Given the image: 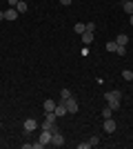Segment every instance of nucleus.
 Instances as JSON below:
<instances>
[{
    "mask_svg": "<svg viewBox=\"0 0 133 149\" xmlns=\"http://www.w3.org/2000/svg\"><path fill=\"white\" fill-rule=\"evenodd\" d=\"M16 9H18V13H25L27 9H29V5H27V0H18V5H16Z\"/></svg>",
    "mask_w": 133,
    "mask_h": 149,
    "instance_id": "11",
    "label": "nucleus"
},
{
    "mask_svg": "<svg viewBox=\"0 0 133 149\" xmlns=\"http://www.w3.org/2000/svg\"><path fill=\"white\" fill-rule=\"evenodd\" d=\"M115 49H118V42H115V40L107 42V51H115Z\"/></svg>",
    "mask_w": 133,
    "mask_h": 149,
    "instance_id": "19",
    "label": "nucleus"
},
{
    "mask_svg": "<svg viewBox=\"0 0 133 149\" xmlns=\"http://www.w3.org/2000/svg\"><path fill=\"white\" fill-rule=\"evenodd\" d=\"M111 113H113V109H111V107H104V109H102V120L111 118Z\"/></svg>",
    "mask_w": 133,
    "mask_h": 149,
    "instance_id": "16",
    "label": "nucleus"
},
{
    "mask_svg": "<svg viewBox=\"0 0 133 149\" xmlns=\"http://www.w3.org/2000/svg\"><path fill=\"white\" fill-rule=\"evenodd\" d=\"M131 82H133V80H131Z\"/></svg>",
    "mask_w": 133,
    "mask_h": 149,
    "instance_id": "28",
    "label": "nucleus"
},
{
    "mask_svg": "<svg viewBox=\"0 0 133 149\" xmlns=\"http://www.w3.org/2000/svg\"><path fill=\"white\" fill-rule=\"evenodd\" d=\"M53 113H56L58 118H62V116H67V113H69V111H67V102L62 100L60 105H56V111H53Z\"/></svg>",
    "mask_w": 133,
    "mask_h": 149,
    "instance_id": "5",
    "label": "nucleus"
},
{
    "mask_svg": "<svg viewBox=\"0 0 133 149\" xmlns=\"http://www.w3.org/2000/svg\"><path fill=\"white\" fill-rule=\"evenodd\" d=\"M73 31H76V33H80V36H82L84 31H87V25H84V22H76V25H73Z\"/></svg>",
    "mask_w": 133,
    "mask_h": 149,
    "instance_id": "12",
    "label": "nucleus"
},
{
    "mask_svg": "<svg viewBox=\"0 0 133 149\" xmlns=\"http://www.w3.org/2000/svg\"><path fill=\"white\" fill-rule=\"evenodd\" d=\"M51 145H53V147H62L64 145V136L60 131H53V134H51Z\"/></svg>",
    "mask_w": 133,
    "mask_h": 149,
    "instance_id": "2",
    "label": "nucleus"
},
{
    "mask_svg": "<svg viewBox=\"0 0 133 149\" xmlns=\"http://www.w3.org/2000/svg\"><path fill=\"white\" fill-rule=\"evenodd\" d=\"M89 147H91L89 143H80V145H78V149H89Z\"/></svg>",
    "mask_w": 133,
    "mask_h": 149,
    "instance_id": "22",
    "label": "nucleus"
},
{
    "mask_svg": "<svg viewBox=\"0 0 133 149\" xmlns=\"http://www.w3.org/2000/svg\"><path fill=\"white\" fill-rule=\"evenodd\" d=\"M18 16H20V13H18V9H16V7H9V9L5 11V20H16Z\"/></svg>",
    "mask_w": 133,
    "mask_h": 149,
    "instance_id": "8",
    "label": "nucleus"
},
{
    "mask_svg": "<svg viewBox=\"0 0 133 149\" xmlns=\"http://www.w3.org/2000/svg\"><path fill=\"white\" fill-rule=\"evenodd\" d=\"M115 42H118V45H124V47H127V42H129V36H124V33H120V36L115 38Z\"/></svg>",
    "mask_w": 133,
    "mask_h": 149,
    "instance_id": "14",
    "label": "nucleus"
},
{
    "mask_svg": "<svg viewBox=\"0 0 133 149\" xmlns=\"http://www.w3.org/2000/svg\"><path fill=\"white\" fill-rule=\"evenodd\" d=\"M60 96H62V100H69L73 93H71V89H60Z\"/></svg>",
    "mask_w": 133,
    "mask_h": 149,
    "instance_id": "15",
    "label": "nucleus"
},
{
    "mask_svg": "<svg viewBox=\"0 0 133 149\" xmlns=\"http://www.w3.org/2000/svg\"><path fill=\"white\" fill-rule=\"evenodd\" d=\"M104 98H107L109 107H111L113 111H118V109H120V100H122V91H120V89H113V91H107V93H104Z\"/></svg>",
    "mask_w": 133,
    "mask_h": 149,
    "instance_id": "1",
    "label": "nucleus"
},
{
    "mask_svg": "<svg viewBox=\"0 0 133 149\" xmlns=\"http://www.w3.org/2000/svg\"><path fill=\"white\" fill-rule=\"evenodd\" d=\"M7 2H9V7H16V5H18V0H7Z\"/></svg>",
    "mask_w": 133,
    "mask_h": 149,
    "instance_id": "23",
    "label": "nucleus"
},
{
    "mask_svg": "<svg viewBox=\"0 0 133 149\" xmlns=\"http://www.w3.org/2000/svg\"><path fill=\"white\" fill-rule=\"evenodd\" d=\"M87 31H91V33L95 31V25H93V22H87Z\"/></svg>",
    "mask_w": 133,
    "mask_h": 149,
    "instance_id": "21",
    "label": "nucleus"
},
{
    "mask_svg": "<svg viewBox=\"0 0 133 149\" xmlns=\"http://www.w3.org/2000/svg\"><path fill=\"white\" fill-rule=\"evenodd\" d=\"M115 54H120V56H127V47H124V45H118Z\"/></svg>",
    "mask_w": 133,
    "mask_h": 149,
    "instance_id": "20",
    "label": "nucleus"
},
{
    "mask_svg": "<svg viewBox=\"0 0 133 149\" xmlns=\"http://www.w3.org/2000/svg\"><path fill=\"white\" fill-rule=\"evenodd\" d=\"M38 140L44 145V147H47V145H51V131L42 129V131H40V138H38Z\"/></svg>",
    "mask_w": 133,
    "mask_h": 149,
    "instance_id": "7",
    "label": "nucleus"
},
{
    "mask_svg": "<svg viewBox=\"0 0 133 149\" xmlns=\"http://www.w3.org/2000/svg\"><path fill=\"white\" fill-rule=\"evenodd\" d=\"M102 127H104V131H107V134H113L115 127H118V123H115L113 118H104V125H102Z\"/></svg>",
    "mask_w": 133,
    "mask_h": 149,
    "instance_id": "4",
    "label": "nucleus"
},
{
    "mask_svg": "<svg viewBox=\"0 0 133 149\" xmlns=\"http://www.w3.org/2000/svg\"><path fill=\"white\" fill-rule=\"evenodd\" d=\"M64 102H67V111H69V113H78V109H80V107H78V100L73 98V96H71L69 100H64Z\"/></svg>",
    "mask_w": 133,
    "mask_h": 149,
    "instance_id": "3",
    "label": "nucleus"
},
{
    "mask_svg": "<svg viewBox=\"0 0 133 149\" xmlns=\"http://www.w3.org/2000/svg\"><path fill=\"white\" fill-rule=\"evenodd\" d=\"M60 2H62V5H64V7H69V5H71V2H73V0H60Z\"/></svg>",
    "mask_w": 133,
    "mask_h": 149,
    "instance_id": "24",
    "label": "nucleus"
},
{
    "mask_svg": "<svg viewBox=\"0 0 133 149\" xmlns=\"http://www.w3.org/2000/svg\"><path fill=\"white\" fill-rule=\"evenodd\" d=\"M93 33H91V31H84V33H82V42H84V47H87V45H91V42H93Z\"/></svg>",
    "mask_w": 133,
    "mask_h": 149,
    "instance_id": "10",
    "label": "nucleus"
},
{
    "mask_svg": "<svg viewBox=\"0 0 133 149\" xmlns=\"http://www.w3.org/2000/svg\"><path fill=\"white\" fill-rule=\"evenodd\" d=\"M129 22H131V25H133V13H131V16H129Z\"/></svg>",
    "mask_w": 133,
    "mask_h": 149,
    "instance_id": "26",
    "label": "nucleus"
},
{
    "mask_svg": "<svg viewBox=\"0 0 133 149\" xmlns=\"http://www.w3.org/2000/svg\"><path fill=\"white\" fill-rule=\"evenodd\" d=\"M0 20H5V11H0Z\"/></svg>",
    "mask_w": 133,
    "mask_h": 149,
    "instance_id": "25",
    "label": "nucleus"
},
{
    "mask_svg": "<svg viewBox=\"0 0 133 149\" xmlns=\"http://www.w3.org/2000/svg\"><path fill=\"white\" fill-rule=\"evenodd\" d=\"M122 9H124V11H127L129 16H131V13H133V2H131V0H124V5H122Z\"/></svg>",
    "mask_w": 133,
    "mask_h": 149,
    "instance_id": "13",
    "label": "nucleus"
},
{
    "mask_svg": "<svg viewBox=\"0 0 133 149\" xmlns=\"http://www.w3.org/2000/svg\"><path fill=\"white\" fill-rule=\"evenodd\" d=\"M89 145H91V147L100 145V136H91V138H89Z\"/></svg>",
    "mask_w": 133,
    "mask_h": 149,
    "instance_id": "18",
    "label": "nucleus"
},
{
    "mask_svg": "<svg viewBox=\"0 0 133 149\" xmlns=\"http://www.w3.org/2000/svg\"><path fill=\"white\" fill-rule=\"evenodd\" d=\"M131 2H133V0H131Z\"/></svg>",
    "mask_w": 133,
    "mask_h": 149,
    "instance_id": "27",
    "label": "nucleus"
},
{
    "mask_svg": "<svg viewBox=\"0 0 133 149\" xmlns=\"http://www.w3.org/2000/svg\"><path fill=\"white\" fill-rule=\"evenodd\" d=\"M122 78H124V80H133V71L131 69H124V71H122Z\"/></svg>",
    "mask_w": 133,
    "mask_h": 149,
    "instance_id": "17",
    "label": "nucleus"
},
{
    "mask_svg": "<svg viewBox=\"0 0 133 149\" xmlns=\"http://www.w3.org/2000/svg\"><path fill=\"white\" fill-rule=\"evenodd\" d=\"M42 109H44V113H49V111H56V102H53L51 98H47V100L42 102Z\"/></svg>",
    "mask_w": 133,
    "mask_h": 149,
    "instance_id": "9",
    "label": "nucleus"
},
{
    "mask_svg": "<svg viewBox=\"0 0 133 149\" xmlns=\"http://www.w3.org/2000/svg\"><path fill=\"white\" fill-rule=\"evenodd\" d=\"M36 127H38V123H36V120H33V118H27L25 123H22V129H25L27 134H29V131H33V129H36Z\"/></svg>",
    "mask_w": 133,
    "mask_h": 149,
    "instance_id": "6",
    "label": "nucleus"
}]
</instances>
